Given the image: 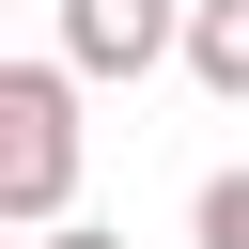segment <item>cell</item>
<instances>
[{
  "label": "cell",
  "mask_w": 249,
  "mask_h": 249,
  "mask_svg": "<svg viewBox=\"0 0 249 249\" xmlns=\"http://www.w3.org/2000/svg\"><path fill=\"white\" fill-rule=\"evenodd\" d=\"M62 202H78V78L62 62H0V218L62 233Z\"/></svg>",
  "instance_id": "6da1fadb"
},
{
  "label": "cell",
  "mask_w": 249,
  "mask_h": 249,
  "mask_svg": "<svg viewBox=\"0 0 249 249\" xmlns=\"http://www.w3.org/2000/svg\"><path fill=\"white\" fill-rule=\"evenodd\" d=\"M187 62V0H62V78H156Z\"/></svg>",
  "instance_id": "7a4b0ae2"
},
{
  "label": "cell",
  "mask_w": 249,
  "mask_h": 249,
  "mask_svg": "<svg viewBox=\"0 0 249 249\" xmlns=\"http://www.w3.org/2000/svg\"><path fill=\"white\" fill-rule=\"evenodd\" d=\"M187 78L218 109H249V0H187Z\"/></svg>",
  "instance_id": "3957f363"
},
{
  "label": "cell",
  "mask_w": 249,
  "mask_h": 249,
  "mask_svg": "<svg viewBox=\"0 0 249 249\" xmlns=\"http://www.w3.org/2000/svg\"><path fill=\"white\" fill-rule=\"evenodd\" d=\"M202 249H249V171H202Z\"/></svg>",
  "instance_id": "277c9868"
},
{
  "label": "cell",
  "mask_w": 249,
  "mask_h": 249,
  "mask_svg": "<svg viewBox=\"0 0 249 249\" xmlns=\"http://www.w3.org/2000/svg\"><path fill=\"white\" fill-rule=\"evenodd\" d=\"M31 249H124V233H93V218H62V233H31Z\"/></svg>",
  "instance_id": "5b68a950"
}]
</instances>
